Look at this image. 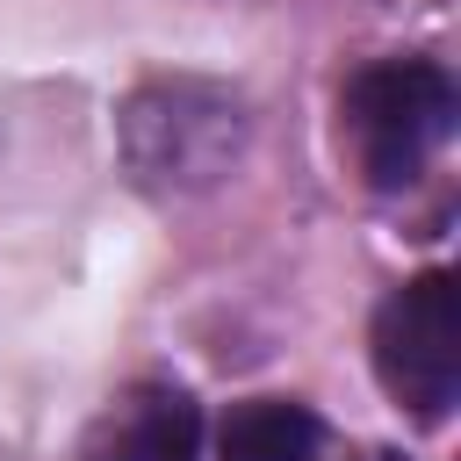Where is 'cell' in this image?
Instances as JSON below:
<instances>
[{"label": "cell", "instance_id": "1", "mask_svg": "<svg viewBox=\"0 0 461 461\" xmlns=\"http://www.w3.org/2000/svg\"><path fill=\"white\" fill-rule=\"evenodd\" d=\"M454 115H461V94L439 58H375L339 94L346 151H353L360 180L382 194L411 187L432 166V151L454 137Z\"/></svg>", "mask_w": 461, "mask_h": 461}, {"label": "cell", "instance_id": "2", "mask_svg": "<svg viewBox=\"0 0 461 461\" xmlns=\"http://www.w3.org/2000/svg\"><path fill=\"white\" fill-rule=\"evenodd\" d=\"M245 151V101L209 79H151L122 108V158L158 194L216 187Z\"/></svg>", "mask_w": 461, "mask_h": 461}, {"label": "cell", "instance_id": "3", "mask_svg": "<svg viewBox=\"0 0 461 461\" xmlns=\"http://www.w3.org/2000/svg\"><path fill=\"white\" fill-rule=\"evenodd\" d=\"M367 353H375L382 389L418 425H439L461 396V281L447 267H425L403 288H389L375 310Z\"/></svg>", "mask_w": 461, "mask_h": 461}, {"label": "cell", "instance_id": "4", "mask_svg": "<svg viewBox=\"0 0 461 461\" xmlns=\"http://www.w3.org/2000/svg\"><path fill=\"white\" fill-rule=\"evenodd\" d=\"M79 461H202V411L173 382H137L94 418Z\"/></svg>", "mask_w": 461, "mask_h": 461}, {"label": "cell", "instance_id": "5", "mask_svg": "<svg viewBox=\"0 0 461 461\" xmlns=\"http://www.w3.org/2000/svg\"><path fill=\"white\" fill-rule=\"evenodd\" d=\"M324 418L288 396H245L216 425V461H317Z\"/></svg>", "mask_w": 461, "mask_h": 461}, {"label": "cell", "instance_id": "6", "mask_svg": "<svg viewBox=\"0 0 461 461\" xmlns=\"http://www.w3.org/2000/svg\"><path fill=\"white\" fill-rule=\"evenodd\" d=\"M360 461H403V454H382V447H375V454H360Z\"/></svg>", "mask_w": 461, "mask_h": 461}]
</instances>
